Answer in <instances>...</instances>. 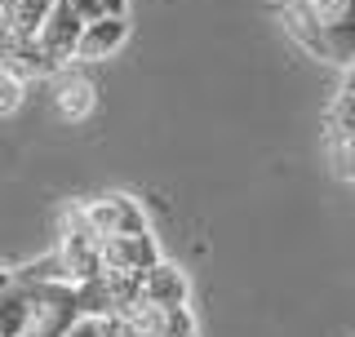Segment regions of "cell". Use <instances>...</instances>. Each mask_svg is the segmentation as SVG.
Returning a JSON list of instances; mask_svg holds the SVG:
<instances>
[{
	"instance_id": "cell-1",
	"label": "cell",
	"mask_w": 355,
	"mask_h": 337,
	"mask_svg": "<svg viewBox=\"0 0 355 337\" xmlns=\"http://www.w3.org/2000/svg\"><path fill=\"white\" fill-rule=\"evenodd\" d=\"M280 22L311 58L342 71L355 62V0H280Z\"/></svg>"
},
{
	"instance_id": "cell-2",
	"label": "cell",
	"mask_w": 355,
	"mask_h": 337,
	"mask_svg": "<svg viewBox=\"0 0 355 337\" xmlns=\"http://www.w3.org/2000/svg\"><path fill=\"white\" fill-rule=\"evenodd\" d=\"M31 297V333L27 337H67L80 324V297L71 279H18Z\"/></svg>"
},
{
	"instance_id": "cell-3",
	"label": "cell",
	"mask_w": 355,
	"mask_h": 337,
	"mask_svg": "<svg viewBox=\"0 0 355 337\" xmlns=\"http://www.w3.org/2000/svg\"><path fill=\"white\" fill-rule=\"evenodd\" d=\"M111 324H116L120 337H196V320L187 306H160V302L147 297H138Z\"/></svg>"
},
{
	"instance_id": "cell-4",
	"label": "cell",
	"mask_w": 355,
	"mask_h": 337,
	"mask_svg": "<svg viewBox=\"0 0 355 337\" xmlns=\"http://www.w3.org/2000/svg\"><path fill=\"white\" fill-rule=\"evenodd\" d=\"M80 31H85V18L76 14L67 0H53L49 18H44V22H40V31H36V49L62 71V67H71V62H76V49H80Z\"/></svg>"
},
{
	"instance_id": "cell-5",
	"label": "cell",
	"mask_w": 355,
	"mask_h": 337,
	"mask_svg": "<svg viewBox=\"0 0 355 337\" xmlns=\"http://www.w3.org/2000/svg\"><path fill=\"white\" fill-rule=\"evenodd\" d=\"M85 218H89V227H94L98 240L147 231V213H142V205L133 196H125V191H107V196L85 200Z\"/></svg>"
},
{
	"instance_id": "cell-6",
	"label": "cell",
	"mask_w": 355,
	"mask_h": 337,
	"mask_svg": "<svg viewBox=\"0 0 355 337\" xmlns=\"http://www.w3.org/2000/svg\"><path fill=\"white\" fill-rule=\"evenodd\" d=\"M80 67H85V62H71V67H62V71L49 76L53 111H58L62 120H71V125H80V120H89V116L98 111V85L89 80Z\"/></svg>"
},
{
	"instance_id": "cell-7",
	"label": "cell",
	"mask_w": 355,
	"mask_h": 337,
	"mask_svg": "<svg viewBox=\"0 0 355 337\" xmlns=\"http://www.w3.org/2000/svg\"><path fill=\"white\" fill-rule=\"evenodd\" d=\"M160 262V244H155L151 227L147 231H129V235H111L103 240V271H120V275H142Z\"/></svg>"
},
{
	"instance_id": "cell-8",
	"label": "cell",
	"mask_w": 355,
	"mask_h": 337,
	"mask_svg": "<svg viewBox=\"0 0 355 337\" xmlns=\"http://www.w3.org/2000/svg\"><path fill=\"white\" fill-rule=\"evenodd\" d=\"M129 40V18L125 14H103V18H89L80 31V49H76V62H103L120 44Z\"/></svg>"
},
{
	"instance_id": "cell-9",
	"label": "cell",
	"mask_w": 355,
	"mask_h": 337,
	"mask_svg": "<svg viewBox=\"0 0 355 337\" xmlns=\"http://www.w3.org/2000/svg\"><path fill=\"white\" fill-rule=\"evenodd\" d=\"M142 297L147 302H160V306H187V297H191V284H187V275L178 271L173 262H155L151 271H142Z\"/></svg>"
},
{
	"instance_id": "cell-10",
	"label": "cell",
	"mask_w": 355,
	"mask_h": 337,
	"mask_svg": "<svg viewBox=\"0 0 355 337\" xmlns=\"http://www.w3.org/2000/svg\"><path fill=\"white\" fill-rule=\"evenodd\" d=\"M49 9H53V0H5L0 14H5V27L14 31V40H36Z\"/></svg>"
},
{
	"instance_id": "cell-11",
	"label": "cell",
	"mask_w": 355,
	"mask_h": 337,
	"mask_svg": "<svg viewBox=\"0 0 355 337\" xmlns=\"http://www.w3.org/2000/svg\"><path fill=\"white\" fill-rule=\"evenodd\" d=\"M27 333H31V297L14 279L0 293V337H27Z\"/></svg>"
},
{
	"instance_id": "cell-12",
	"label": "cell",
	"mask_w": 355,
	"mask_h": 337,
	"mask_svg": "<svg viewBox=\"0 0 355 337\" xmlns=\"http://www.w3.org/2000/svg\"><path fill=\"white\" fill-rule=\"evenodd\" d=\"M76 297H80V316L85 320H111V316H116V306H111L107 271L94 275V279H80V284H76Z\"/></svg>"
},
{
	"instance_id": "cell-13",
	"label": "cell",
	"mask_w": 355,
	"mask_h": 337,
	"mask_svg": "<svg viewBox=\"0 0 355 337\" xmlns=\"http://www.w3.org/2000/svg\"><path fill=\"white\" fill-rule=\"evenodd\" d=\"M329 164L342 182H355V125L342 129V133H329Z\"/></svg>"
},
{
	"instance_id": "cell-14",
	"label": "cell",
	"mask_w": 355,
	"mask_h": 337,
	"mask_svg": "<svg viewBox=\"0 0 355 337\" xmlns=\"http://www.w3.org/2000/svg\"><path fill=\"white\" fill-rule=\"evenodd\" d=\"M22 98H27V80L0 62V116H14V111L22 107Z\"/></svg>"
},
{
	"instance_id": "cell-15",
	"label": "cell",
	"mask_w": 355,
	"mask_h": 337,
	"mask_svg": "<svg viewBox=\"0 0 355 337\" xmlns=\"http://www.w3.org/2000/svg\"><path fill=\"white\" fill-rule=\"evenodd\" d=\"M67 5H71V9H76V14H80L85 22H89V18H103V14H107V9H103V0H67Z\"/></svg>"
},
{
	"instance_id": "cell-16",
	"label": "cell",
	"mask_w": 355,
	"mask_h": 337,
	"mask_svg": "<svg viewBox=\"0 0 355 337\" xmlns=\"http://www.w3.org/2000/svg\"><path fill=\"white\" fill-rule=\"evenodd\" d=\"M338 98H347V103H355V62L347 67V76H342V89H338Z\"/></svg>"
},
{
	"instance_id": "cell-17",
	"label": "cell",
	"mask_w": 355,
	"mask_h": 337,
	"mask_svg": "<svg viewBox=\"0 0 355 337\" xmlns=\"http://www.w3.org/2000/svg\"><path fill=\"white\" fill-rule=\"evenodd\" d=\"M14 44H18V40H14V31L5 27V14H0V53H9Z\"/></svg>"
},
{
	"instance_id": "cell-18",
	"label": "cell",
	"mask_w": 355,
	"mask_h": 337,
	"mask_svg": "<svg viewBox=\"0 0 355 337\" xmlns=\"http://www.w3.org/2000/svg\"><path fill=\"white\" fill-rule=\"evenodd\" d=\"M103 9L107 14H125V0H103Z\"/></svg>"
},
{
	"instance_id": "cell-19",
	"label": "cell",
	"mask_w": 355,
	"mask_h": 337,
	"mask_svg": "<svg viewBox=\"0 0 355 337\" xmlns=\"http://www.w3.org/2000/svg\"><path fill=\"white\" fill-rule=\"evenodd\" d=\"M0 5H5V0H0Z\"/></svg>"
}]
</instances>
